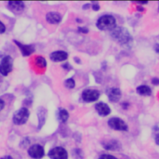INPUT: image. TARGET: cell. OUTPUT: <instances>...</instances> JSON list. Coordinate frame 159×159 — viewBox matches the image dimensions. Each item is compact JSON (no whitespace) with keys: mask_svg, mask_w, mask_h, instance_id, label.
<instances>
[{"mask_svg":"<svg viewBox=\"0 0 159 159\" xmlns=\"http://www.w3.org/2000/svg\"><path fill=\"white\" fill-rule=\"evenodd\" d=\"M110 35L112 39L125 48L132 46L133 38L128 30L122 27H116L111 30Z\"/></svg>","mask_w":159,"mask_h":159,"instance_id":"1","label":"cell"},{"mask_svg":"<svg viewBox=\"0 0 159 159\" xmlns=\"http://www.w3.org/2000/svg\"><path fill=\"white\" fill-rule=\"evenodd\" d=\"M96 25L99 30H111L116 27V20L113 16L106 14L98 19Z\"/></svg>","mask_w":159,"mask_h":159,"instance_id":"2","label":"cell"},{"mask_svg":"<svg viewBox=\"0 0 159 159\" xmlns=\"http://www.w3.org/2000/svg\"><path fill=\"white\" fill-rule=\"evenodd\" d=\"M30 116V112L27 107H22L13 114L12 122L15 125H20L25 124Z\"/></svg>","mask_w":159,"mask_h":159,"instance_id":"3","label":"cell"},{"mask_svg":"<svg viewBox=\"0 0 159 159\" xmlns=\"http://www.w3.org/2000/svg\"><path fill=\"white\" fill-rule=\"evenodd\" d=\"M13 67V59L10 55L4 57L0 61V73L6 76L12 71Z\"/></svg>","mask_w":159,"mask_h":159,"instance_id":"4","label":"cell"},{"mask_svg":"<svg viewBox=\"0 0 159 159\" xmlns=\"http://www.w3.org/2000/svg\"><path fill=\"white\" fill-rule=\"evenodd\" d=\"M47 155L50 159H68V154L66 150L60 146L51 148L48 151Z\"/></svg>","mask_w":159,"mask_h":159,"instance_id":"5","label":"cell"},{"mask_svg":"<svg viewBox=\"0 0 159 159\" xmlns=\"http://www.w3.org/2000/svg\"><path fill=\"white\" fill-rule=\"evenodd\" d=\"M28 155L33 159H41L45 155V150L42 145L35 143L30 146L27 150Z\"/></svg>","mask_w":159,"mask_h":159,"instance_id":"6","label":"cell"},{"mask_svg":"<svg viewBox=\"0 0 159 159\" xmlns=\"http://www.w3.org/2000/svg\"><path fill=\"white\" fill-rule=\"evenodd\" d=\"M107 124L110 128L115 130L127 131L128 125L122 119L119 117H111L107 121Z\"/></svg>","mask_w":159,"mask_h":159,"instance_id":"7","label":"cell"},{"mask_svg":"<svg viewBox=\"0 0 159 159\" xmlns=\"http://www.w3.org/2000/svg\"><path fill=\"white\" fill-rule=\"evenodd\" d=\"M100 93L97 89H86L81 93L82 99L86 102H94L99 98Z\"/></svg>","mask_w":159,"mask_h":159,"instance_id":"8","label":"cell"},{"mask_svg":"<svg viewBox=\"0 0 159 159\" xmlns=\"http://www.w3.org/2000/svg\"><path fill=\"white\" fill-rule=\"evenodd\" d=\"M101 145L105 150L109 151H116L120 150L122 148V144L120 142L116 139L104 140L101 142Z\"/></svg>","mask_w":159,"mask_h":159,"instance_id":"9","label":"cell"},{"mask_svg":"<svg viewBox=\"0 0 159 159\" xmlns=\"http://www.w3.org/2000/svg\"><path fill=\"white\" fill-rule=\"evenodd\" d=\"M106 94L109 100L112 102H117L122 97L121 91L117 88H111L107 89Z\"/></svg>","mask_w":159,"mask_h":159,"instance_id":"10","label":"cell"},{"mask_svg":"<svg viewBox=\"0 0 159 159\" xmlns=\"http://www.w3.org/2000/svg\"><path fill=\"white\" fill-rule=\"evenodd\" d=\"M13 41L18 47L24 57L29 56L35 51V47L33 45H25L16 40H14Z\"/></svg>","mask_w":159,"mask_h":159,"instance_id":"11","label":"cell"},{"mask_svg":"<svg viewBox=\"0 0 159 159\" xmlns=\"http://www.w3.org/2000/svg\"><path fill=\"white\" fill-rule=\"evenodd\" d=\"M37 119H38V125H37V129L40 130L44 124H45L47 116V111L45 108L42 106L39 107L37 109Z\"/></svg>","mask_w":159,"mask_h":159,"instance_id":"12","label":"cell"},{"mask_svg":"<svg viewBox=\"0 0 159 159\" xmlns=\"http://www.w3.org/2000/svg\"><path fill=\"white\" fill-rule=\"evenodd\" d=\"M68 55L67 52L63 50H57L53 52L50 55V58L52 61L60 62L64 61L68 58Z\"/></svg>","mask_w":159,"mask_h":159,"instance_id":"13","label":"cell"},{"mask_svg":"<svg viewBox=\"0 0 159 159\" xmlns=\"http://www.w3.org/2000/svg\"><path fill=\"white\" fill-rule=\"evenodd\" d=\"M95 109L96 110L98 114L102 117H105L108 116L111 113V109L109 106L102 102H99L96 104Z\"/></svg>","mask_w":159,"mask_h":159,"instance_id":"14","label":"cell"},{"mask_svg":"<svg viewBox=\"0 0 159 159\" xmlns=\"http://www.w3.org/2000/svg\"><path fill=\"white\" fill-rule=\"evenodd\" d=\"M45 19L47 22L51 24H57L61 20V14L55 11L48 12L45 16Z\"/></svg>","mask_w":159,"mask_h":159,"instance_id":"15","label":"cell"},{"mask_svg":"<svg viewBox=\"0 0 159 159\" xmlns=\"http://www.w3.org/2000/svg\"><path fill=\"white\" fill-rule=\"evenodd\" d=\"M8 7L16 12H20L25 8V4L22 1H10L8 2Z\"/></svg>","mask_w":159,"mask_h":159,"instance_id":"16","label":"cell"},{"mask_svg":"<svg viewBox=\"0 0 159 159\" xmlns=\"http://www.w3.org/2000/svg\"><path fill=\"white\" fill-rule=\"evenodd\" d=\"M58 120L61 123H65L69 118V113L64 108H59L57 114Z\"/></svg>","mask_w":159,"mask_h":159,"instance_id":"17","label":"cell"},{"mask_svg":"<svg viewBox=\"0 0 159 159\" xmlns=\"http://www.w3.org/2000/svg\"><path fill=\"white\" fill-rule=\"evenodd\" d=\"M137 93L142 96H150L152 93L150 88L147 85H140L136 88Z\"/></svg>","mask_w":159,"mask_h":159,"instance_id":"18","label":"cell"},{"mask_svg":"<svg viewBox=\"0 0 159 159\" xmlns=\"http://www.w3.org/2000/svg\"><path fill=\"white\" fill-rule=\"evenodd\" d=\"M71 155L75 159H83V151L80 148H75L71 150Z\"/></svg>","mask_w":159,"mask_h":159,"instance_id":"19","label":"cell"},{"mask_svg":"<svg viewBox=\"0 0 159 159\" xmlns=\"http://www.w3.org/2000/svg\"><path fill=\"white\" fill-rule=\"evenodd\" d=\"M35 63L36 66H37L38 67L40 68H45L47 66V61L45 60V59L40 56L37 57L35 58Z\"/></svg>","mask_w":159,"mask_h":159,"instance_id":"20","label":"cell"},{"mask_svg":"<svg viewBox=\"0 0 159 159\" xmlns=\"http://www.w3.org/2000/svg\"><path fill=\"white\" fill-rule=\"evenodd\" d=\"M30 143V140L29 139V137H24L21 140L20 142H19V147L22 148H25L26 147H27Z\"/></svg>","mask_w":159,"mask_h":159,"instance_id":"21","label":"cell"},{"mask_svg":"<svg viewBox=\"0 0 159 159\" xmlns=\"http://www.w3.org/2000/svg\"><path fill=\"white\" fill-rule=\"evenodd\" d=\"M64 85L68 89H73L75 86V81L73 78H68L65 81Z\"/></svg>","mask_w":159,"mask_h":159,"instance_id":"22","label":"cell"},{"mask_svg":"<svg viewBox=\"0 0 159 159\" xmlns=\"http://www.w3.org/2000/svg\"><path fill=\"white\" fill-rule=\"evenodd\" d=\"M98 159H118L114 155H109V154H102Z\"/></svg>","mask_w":159,"mask_h":159,"instance_id":"23","label":"cell"},{"mask_svg":"<svg viewBox=\"0 0 159 159\" xmlns=\"http://www.w3.org/2000/svg\"><path fill=\"white\" fill-rule=\"evenodd\" d=\"M154 131H155V137H154L155 142L157 145H159V128L157 127L156 129H154Z\"/></svg>","mask_w":159,"mask_h":159,"instance_id":"24","label":"cell"},{"mask_svg":"<svg viewBox=\"0 0 159 159\" xmlns=\"http://www.w3.org/2000/svg\"><path fill=\"white\" fill-rule=\"evenodd\" d=\"M91 7H92V9L94 11H98L100 9V6L99 5V4L98 2H93L92 3V5H91Z\"/></svg>","mask_w":159,"mask_h":159,"instance_id":"25","label":"cell"},{"mask_svg":"<svg viewBox=\"0 0 159 159\" xmlns=\"http://www.w3.org/2000/svg\"><path fill=\"white\" fill-rule=\"evenodd\" d=\"M74 139L75 140V141H76V142L80 143L81 141V134L76 133V134L74 135Z\"/></svg>","mask_w":159,"mask_h":159,"instance_id":"26","label":"cell"},{"mask_svg":"<svg viewBox=\"0 0 159 159\" xmlns=\"http://www.w3.org/2000/svg\"><path fill=\"white\" fill-rule=\"evenodd\" d=\"M6 30V27L5 25L0 20V34L4 33Z\"/></svg>","mask_w":159,"mask_h":159,"instance_id":"27","label":"cell"},{"mask_svg":"<svg viewBox=\"0 0 159 159\" xmlns=\"http://www.w3.org/2000/svg\"><path fill=\"white\" fill-rule=\"evenodd\" d=\"M78 31L81 33H83V34H87L89 32L88 29L86 28V27H79Z\"/></svg>","mask_w":159,"mask_h":159,"instance_id":"28","label":"cell"},{"mask_svg":"<svg viewBox=\"0 0 159 159\" xmlns=\"http://www.w3.org/2000/svg\"><path fill=\"white\" fill-rule=\"evenodd\" d=\"M152 83L153 85H159V78H152Z\"/></svg>","mask_w":159,"mask_h":159,"instance_id":"29","label":"cell"},{"mask_svg":"<svg viewBox=\"0 0 159 159\" xmlns=\"http://www.w3.org/2000/svg\"><path fill=\"white\" fill-rule=\"evenodd\" d=\"M5 106V102L2 99H0V112L4 109Z\"/></svg>","mask_w":159,"mask_h":159,"instance_id":"30","label":"cell"},{"mask_svg":"<svg viewBox=\"0 0 159 159\" xmlns=\"http://www.w3.org/2000/svg\"><path fill=\"white\" fill-rule=\"evenodd\" d=\"M91 4L90 3H86V4H84L83 6H82V9L83 10H87L90 7H91Z\"/></svg>","mask_w":159,"mask_h":159,"instance_id":"31","label":"cell"},{"mask_svg":"<svg viewBox=\"0 0 159 159\" xmlns=\"http://www.w3.org/2000/svg\"><path fill=\"white\" fill-rule=\"evenodd\" d=\"M63 67L65 69L68 70H70V69L71 68V66L70 65L69 63H66L63 64Z\"/></svg>","mask_w":159,"mask_h":159,"instance_id":"32","label":"cell"},{"mask_svg":"<svg viewBox=\"0 0 159 159\" xmlns=\"http://www.w3.org/2000/svg\"><path fill=\"white\" fill-rule=\"evenodd\" d=\"M121 106L122 107L123 109H127L128 108V107L129 106V104L127 103V102H123V103L121 104Z\"/></svg>","mask_w":159,"mask_h":159,"instance_id":"33","label":"cell"},{"mask_svg":"<svg viewBox=\"0 0 159 159\" xmlns=\"http://www.w3.org/2000/svg\"><path fill=\"white\" fill-rule=\"evenodd\" d=\"M154 50L157 53H159V43H156L154 45Z\"/></svg>","mask_w":159,"mask_h":159,"instance_id":"34","label":"cell"},{"mask_svg":"<svg viewBox=\"0 0 159 159\" xmlns=\"http://www.w3.org/2000/svg\"><path fill=\"white\" fill-rule=\"evenodd\" d=\"M0 159H13V158L11 155H5V156L1 157Z\"/></svg>","mask_w":159,"mask_h":159,"instance_id":"35","label":"cell"},{"mask_svg":"<svg viewBox=\"0 0 159 159\" xmlns=\"http://www.w3.org/2000/svg\"><path fill=\"white\" fill-rule=\"evenodd\" d=\"M136 8H137V11H139V12H142V11H144V8H143V7L142 6H137Z\"/></svg>","mask_w":159,"mask_h":159,"instance_id":"36","label":"cell"},{"mask_svg":"<svg viewBox=\"0 0 159 159\" xmlns=\"http://www.w3.org/2000/svg\"><path fill=\"white\" fill-rule=\"evenodd\" d=\"M74 60H75V61L76 63H78V64L81 63V60H80L78 57H75L74 58Z\"/></svg>","mask_w":159,"mask_h":159,"instance_id":"37","label":"cell"},{"mask_svg":"<svg viewBox=\"0 0 159 159\" xmlns=\"http://www.w3.org/2000/svg\"><path fill=\"white\" fill-rule=\"evenodd\" d=\"M137 3H138V4H147L148 3V2L147 1H138V2H137Z\"/></svg>","mask_w":159,"mask_h":159,"instance_id":"38","label":"cell"},{"mask_svg":"<svg viewBox=\"0 0 159 159\" xmlns=\"http://www.w3.org/2000/svg\"><path fill=\"white\" fill-rule=\"evenodd\" d=\"M158 11L159 12V2H158Z\"/></svg>","mask_w":159,"mask_h":159,"instance_id":"39","label":"cell"}]
</instances>
